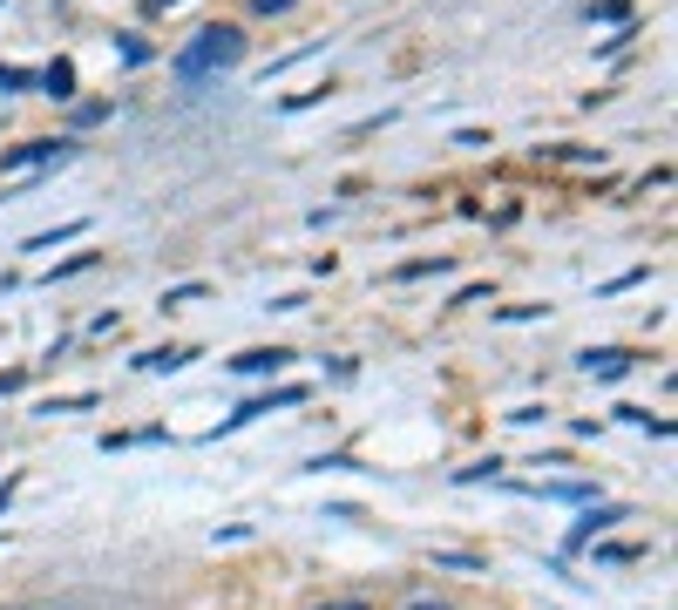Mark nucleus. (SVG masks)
<instances>
[{
	"label": "nucleus",
	"instance_id": "1",
	"mask_svg": "<svg viewBox=\"0 0 678 610\" xmlns=\"http://www.w3.org/2000/svg\"><path fill=\"white\" fill-rule=\"evenodd\" d=\"M237 62H245V34H237L231 21H211V27H197L184 48H177L170 75L184 81V89H197V81H211V75H224V68H237Z\"/></svg>",
	"mask_w": 678,
	"mask_h": 610
},
{
	"label": "nucleus",
	"instance_id": "2",
	"mask_svg": "<svg viewBox=\"0 0 678 610\" xmlns=\"http://www.w3.org/2000/svg\"><path fill=\"white\" fill-rule=\"evenodd\" d=\"M68 156H75V136H42V143H21V149L0 156V177L21 184V177H34V170H55V163H68Z\"/></svg>",
	"mask_w": 678,
	"mask_h": 610
},
{
	"label": "nucleus",
	"instance_id": "3",
	"mask_svg": "<svg viewBox=\"0 0 678 610\" xmlns=\"http://www.w3.org/2000/svg\"><path fill=\"white\" fill-rule=\"evenodd\" d=\"M305 400V387H278V393H258V400H245L237 414H224L218 421V434H237V428H252V421H265V414H278V407H299Z\"/></svg>",
	"mask_w": 678,
	"mask_h": 610
},
{
	"label": "nucleus",
	"instance_id": "4",
	"mask_svg": "<svg viewBox=\"0 0 678 610\" xmlns=\"http://www.w3.org/2000/svg\"><path fill=\"white\" fill-rule=\"evenodd\" d=\"M577 366H583L590 380H618V374H631V353H624V346H597V353H583Z\"/></svg>",
	"mask_w": 678,
	"mask_h": 610
},
{
	"label": "nucleus",
	"instance_id": "5",
	"mask_svg": "<svg viewBox=\"0 0 678 610\" xmlns=\"http://www.w3.org/2000/svg\"><path fill=\"white\" fill-rule=\"evenodd\" d=\"M286 346H252V353H237L231 366H237V374H286Z\"/></svg>",
	"mask_w": 678,
	"mask_h": 610
},
{
	"label": "nucleus",
	"instance_id": "6",
	"mask_svg": "<svg viewBox=\"0 0 678 610\" xmlns=\"http://www.w3.org/2000/svg\"><path fill=\"white\" fill-rule=\"evenodd\" d=\"M34 81H42V96H55V102H68L75 96V62H48L42 75H34Z\"/></svg>",
	"mask_w": 678,
	"mask_h": 610
},
{
	"label": "nucleus",
	"instance_id": "7",
	"mask_svg": "<svg viewBox=\"0 0 678 610\" xmlns=\"http://www.w3.org/2000/svg\"><path fill=\"white\" fill-rule=\"evenodd\" d=\"M611 522H624V509H590V515H583V522L570 529V550H583L590 536H604V529H611Z\"/></svg>",
	"mask_w": 678,
	"mask_h": 610
},
{
	"label": "nucleus",
	"instance_id": "8",
	"mask_svg": "<svg viewBox=\"0 0 678 610\" xmlns=\"http://www.w3.org/2000/svg\"><path fill=\"white\" fill-rule=\"evenodd\" d=\"M190 353L184 346H156V353H136V374H177Z\"/></svg>",
	"mask_w": 678,
	"mask_h": 610
},
{
	"label": "nucleus",
	"instance_id": "9",
	"mask_svg": "<svg viewBox=\"0 0 678 610\" xmlns=\"http://www.w3.org/2000/svg\"><path fill=\"white\" fill-rule=\"evenodd\" d=\"M530 496H549V502H590V481H543Z\"/></svg>",
	"mask_w": 678,
	"mask_h": 610
},
{
	"label": "nucleus",
	"instance_id": "10",
	"mask_svg": "<svg viewBox=\"0 0 678 610\" xmlns=\"http://www.w3.org/2000/svg\"><path fill=\"white\" fill-rule=\"evenodd\" d=\"M89 224L75 218V224H55V231H42V237H27V252H55V244H68V237H82Z\"/></svg>",
	"mask_w": 678,
	"mask_h": 610
},
{
	"label": "nucleus",
	"instance_id": "11",
	"mask_svg": "<svg viewBox=\"0 0 678 610\" xmlns=\"http://www.w3.org/2000/svg\"><path fill=\"white\" fill-rule=\"evenodd\" d=\"M27 81H34L27 68H14V62H0V96H21V89H27Z\"/></svg>",
	"mask_w": 678,
	"mask_h": 610
},
{
	"label": "nucleus",
	"instance_id": "12",
	"mask_svg": "<svg viewBox=\"0 0 678 610\" xmlns=\"http://www.w3.org/2000/svg\"><path fill=\"white\" fill-rule=\"evenodd\" d=\"M102 115H109V102H75V130H96Z\"/></svg>",
	"mask_w": 678,
	"mask_h": 610
},
{
	"label": "nucleus",
	"instance_id": "13",
	"mask_svg": "<svg viewBox=\"0 0 678 610\" xmlns=\"http://www.w3.org/2000/svg\"><path fill=\"white\" fill-rule=\"evenodd\" d=\"M89 265H96V252H75V258H62L48 278H75V271H89Z\"/></svg>",
	"mask_w": 678,
	"mask_h": 610
},
{
	"label": "nucleus",
	"instance_id": "14",
	"mask_svg": "<svg viewBox=\"0 0 678 610\" xmlns=\"http://www.w3.org/2000/svg\"><path fill=\"white\" fill-rule=\"evenodd\" d=\"M631 8H624V0H590V21H624Z\"/></svg>",
	"mask_w": 678,
	"mask_h": 610
},
{
	"label": "nucleus",
	"instance_id": "15",
	"mask_svg": "<svg viewBox=\"0 0 678 610\" xmlns=\"http://www.w3.org/2000/svg\"><path fill=\"white\" fill-rule=\"evenodd\" d=\"M489 475H502V462H496V455H489V462H475V468H462L455 481H489Z\"/></svg>",
	"mask_w": 678,
	"mask_h": 610
},
{
	"label": "nucleus",
	"instance_id": "16",
	"mask_svg": "<svg viewBox=\"0 0 678 610\" xmlns=\"http://www.w3.org/2000/svg\"><path fill=\"white\" fill-rule=\"evenodd\" d=\"M434 271H448V258H421V265H401V278H434Z\"/></svg>",
	"mask_w": 678,
	"mask_h": 610
},
{
	"label": "nucleus",
	"instance_id": "17",
	"mask_svg": "<svg viewBox=\"0 0 678 610\" xmlns=\"http://www.w3.org/2000/svg\"><path fill=\"white\" fill-rule=\"evenodd\" d=\"M252 8H258V14H286V8H292V0H252Z\"/></svg>",
	"mask_w": 678,
	"mask_h": 610
},
{
	"label": "nucleus",
	"instance_id": "18",
	"mask_svg": "<svg viewBox=\"0 0 678 610\" xmlns=\"http://www.w3.org/2000/svg\"><path fill=\"white\" fill-rule=\"evenodd\" d=\"M170 8H184V0H143V14H170Z\"/></svg>",
	"mask_w": 678,
	"mask_h": 610
},
{
	"label": "nucleus",
	"instance_id": "19",
	"mask_svg": "<svg viewBox=\"0 0 678 610\" xmlns=\"http://www.w3.org/2000/svg\"><path fill=\"white\" fill-rule=\"evenodd\" d=\"M21 380H27V374H0V393H14V387H21Z\"/></svg>",
	"mask_w": 678,
	"mask_h": 610
},
{
	"label": "nucleus",
	"instance_id": "20",
	"mask_svg": "<svg viewBox=\"0 0 678 610\" xmlns=\"http://www.w3.org/2000/svg\"><path fill=\"white\" fill-rule=\"evenodd\" d=\"M319 610H367V603H319Z\"/></svg>",
	"mask_w": 678,
	"mask_h": 610
},
{
	"label": "nucleus",
	"instance_id": "21",
	"mask_svg": "<svg viewBox=\"0 0 678 610\" xmlns=\"http://www.w3.org/2000/svg\"><path fill=\"white\" fill-rule=\"evenodd\" d=\"M408 610H448V603H408Z\"/></svg>",
	"mask_w": 678,
	"mask_h": 610
}]
</instances>
